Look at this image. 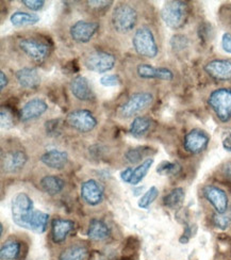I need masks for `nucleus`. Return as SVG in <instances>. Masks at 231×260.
I'll return each instance as SVG.
<instances>
[{
	"label": "nucleus",
	"mask_w": 231,
	"mask_h": 260,
	"mask_svg": "<svg viewBox=\"0 0 231 260\" xmlns=\"http://www.w3.org/2000/svg\"><path fill=\"white\" fill-rule=\"evenodd\" d=\"M137 73L142 79H159L164 81H172L174 79V73L170 69L155 68L146 63L139 64Z\"/></svg>",
	"instance_id": "20"
},
{
	"label": "nucleus",
	"mask_w": 231,
	"mask_h": 260,
	"mask_svg": "<svg viewBox=\"0 0 231 260\" xmlns=\"http://www.w3.org/2000/svg\"><path fill=\"white\" fill-rule=\"evenodd\" d=\"M10 21L14 27L20 28V27H27L36 25L40 21V16L35 13H28L23 12V11H16L10 17Z\"/></svg>",
	"instance_id": "30"
},
{
	"label": "nucleus",
	"mask_w": 231,
	"mask_h": 260,
	"mask_svg": "<svg viewBox=\"0 0 231 260\" xmlns=\"http://www.w3.org/2000/svg\"><path fill=\"white\" fill-rule=\"evenodd\" d=\"M185 200V191L181 187H177L171 190L168 194H165L163 198V205L165 207L172 210L181 209L182 205Z\"/></svg>",
	"instance_id": "28"
},
{
	"label": "nucleus",
	"mask_w": 231,
	"mask_h": 260,
	"mask_svg": "<svg viewBox=\"0 0 231 260\" xmlns=\"http://www.w3.org/2000/svg\"><path fill=\"white\" fill-rule=\"evenodd\" d=\"M222 144H223V147L226 151H229V153H231V132L225 134V136L223 137Z\"/></svg>",
	"instance_id": "44"
},
{
	"label": "nucleus",
	"mask_w": 231,
	"mask_h": 260,
	"mask_svg": "<svg viewBox=\"0 0 231 260\" xmlns=\"http://www.w3.org/2000/svg\"><path fill=\"white\" fill-rule=\"evenodd\" d=\"M152 153H156V150H153V148L149 146H139V147L129 148L125 153L124 157L129 165L139 166L143 161L146 160L145 159L146 157L151 158L150 156L152 155Z\"/></svg>",
	"instance_id": "27"
},
{
	"label": "nucleus",
	"mask_w": 231,
	"mask_h": 260,
	"mask_svg": "<svg viewBox=\"0 0 231 260\" xmlns=\"http://www.w3.org/2000/svg\"><path fill=\"white\" fill-rule=\"evenodd\" d=\"M71 91L77 100L80 102H91L95 99V94L84 76H77L71 81Z\"/></svg>",
	"instance_id": "21"
},
{
	"label": "nucleus",
	"mask_w": 231,
	"mask_h": 260,
	"mask_svg": "<svg viewBox=\"0 0 231 260\" xmlns=\"http://www.w3.org/2000/svg\"><path fill=\"white\" fill-rule=\"evenodd\" d=\"M18 84L23 89L36 90L41 85V76L35 68H23L15 74Z\"/></svg>",
	"instance_id": "23"
},
{
	"label": "nucleus",
	"mask_w": 231,
	"mask_h": 260,
	"mask_svg": "<svg viewBox=\"0 0 231 260\" xmlns=\"http://www.w3.org/2000/svg\"><path fill=\"white\" fill-rule=\"evenodd\" d=\"M115 63L116 60L112 53L103 50H96L89 53L84 60L86 69L98 74H104L113 70Z\"/></svg>",
	"instance_id": "7"
},
{
	"label": "nucleus",
	"mask_w": 231,
	"mask_h": 260,
	"mask_svg": "<svg viewBox=\"0 0 231 260\" xmlns=\"http://www.w3.org/2000/svg\"><path fill=\"white\" fill-rule=\"evenodd\" d=\"M222 48L225 52L231 55V34L226 32L222 37Z\"/></svg>",
	"instance_id": "42"
},
{
	"label": "nucleus",
	"mask_w": 231,
	"mask_h": 260,
	"mask_svg": "<svg viewBox=\"0 0 231 260\" xmlns=\"http://www.w3.org/2000/svg\"><path fill=\"white\" fill-rule=\"evenodd\" d=\"M110 236H111V230L107 223L99 219L91 220L87 229V237L90 238V240L101 242L107 240Z\"/></svg>",
	"instance_id": "25"
},
{
	"label": "nucleus",
	"mask_w": 231,
	"mask_h": 260,
	"mask_svg": "<svg viewBox=\"0 0 231 260\" xmlns=\"http://www.w3.org/2000/svg\"><path fill=\"white\" fill-rule=\"evenodd\" d=\"M48 110V105L47 103L42 100V99H32L28 101L21 109L19 110L18 113V118L20 122L26 123L36 120V118H39L42 116L44 113Z\"/></svg>",
	"instance_id": "15"
},
{
	"label": "nucleus",
	"mask_w": 231,
	"mask_h": 260,
	"mask_svg": "<svg viewBox=\"0 0 231 260\" xmlns=\"http://www.w3.org/2000/svg\"><path fill=\"white\" fill-rule=\"evenodd\" d=\"M18 46L28 58L38 63L45 61L50 52V47L46 42L33 38L21 39L18 43Z\"/></svg>",
	"instance_id": "6"
},
{
	"label": "nucleus",
	"mask_w": 231,
	"mask_h": 260,
	"mask_svg": "<svg viewBox=\"0 0 231 260\" xmlns=\"http://www.w3.org/2000/svg\"><path fill=\"white\" fill-rule=\"evenodd\" d=\"M132 176H134V168H126L125 170H123L120 172V178L126 183H131L132 180Z\"/></svg>",
	"instance_id": "43"
},
{
	"label": "nucleus",
	"mask_w": 231,
	"mask_h": 260,
	"mask_svg": "<svg viewBox=\"0 0 231 260\" xmlns=\"http://www.w3.org/2000/svg\"><path fill=\"white\" fill-rule=\"evenodd\" d=\"M12 105H6L2 107L0 110V122H2V127L4 129H11L14 127L15 113Z\"/></svg>",
	"instance_id": "33"
},
{
	"label": "nucleus",
	"mask_w": 231,
	"mask_h": 260,
	"mask_svg": "<svg viewBox=\"0 0 231 260\" xmlns=\"http://www.w3.org/2000/svg\"><path fill=\"white\" fill-rule=\"evenodd\" d=\"M40 187L50 197H56L64 190L65 181L57 175H45L40 180Z\"/></svg>",
	"instance_id": "26"
},
{
	"label": "nucleus",
	"mask_w": 231,
	"mask_h": 260,
	"mask_svg": "<svg viewBox=\"0 0 231 260\" xmlns=\"http://www.w3.org/2000/svg\"><path fill=\"white\" fill-rule=\"evenodd\" d=\"M28 162V155L23 149H11L2 153V169L7 174H15L23 170Z\"/></svg>",
	"instance_id": "9"
},
{
	"label": "nucleus",
	"mask_w": 231,
	"mask_h": 260,
	"mask_svg": "<svg viewBox=\"0 0 231 260\" xmlns=\"http://www.w3.org/2000/svg\"><path fill=\"white\" fill-rule=\"evenodd\" d=\"M222 174L227 179H231V161H228L222 168Z\"/></svg>",
	"instance_id": "45"
},
{
	"label": "nucleus",
	"mask_w": 231,
	"mask_h": 260,
	"mask_svg": "<svg viewBox=\"0 0 231 260\" xmlns=\"http://www.w3.org/2000/svg\"><path fill=\"white\" fill-rule=\"evenodd\" d=\"M202 193L205 200L212 206L214 212L224 213L230 207L228 194L222 188L214 185H206Z\"/></svg>",
	"instance_id": "12"
},
{
	"label": "nucleus",
	"mask_w": 231,
	"mask_h": 260,
	"mask_svg": "<svg viewBox=\"0 0 231 260\" xmlns=\"http://www.w3.org/2000/svg\"><path fill=\"white\" fill-rule=\"evenodd\" d=\"M42 164L52 170H63L69 162V154L65 150L53 148L47 150L40 158Z\"/></svg>",
	"instance_id": "22"
},
{
	"label": "nucleus",
	"mask_w": 231,
	"mask_h": 260,
	"mask_svg": "<svg viewBox=\"0 0 231 260\" xmlns=\"http://www.w3.org/2000/svg\"><path fill=\"white\" fill-rule=\"evenodd\" d=\"M210 77L217 81H228L231 79V60L215 59L209 61L204 68Z\"/></svg>",
	"instance_id": "16"
},
{
	"label": "nucleus",
	"mask_w": 231,
	"mask_h": 260,
	"mask_svg": "<svg viewBox=\"0 0 231 260\" xmlns=\"http://www.w3.org/2000/svg\"><path fill=\"white\" fill-rule=\"evenodd\" d=\"M170 44L172 47V50L174 52H181L185 50L190 45V40L189 38L184 35H175L172 37Z\"/></svg>",
	"instance_id": "36"
},
{
	"label": "nucleus",
	"mask_w": 231,
	"mask_h": 260,
	"mask_svg": "<svg viewBox=\"0 0 231 260\" xmlns=\"http://www.w3.org/2000/svg\"><path fill=\"white\" fill-rule=\"evenodd\" d=\"M159 197V189L155 186L150 187L143 197L140 199L138 205L141 209H148L150 207V205L155 203V201Z\"/></svg>",
	"instance_id": "35"
},
{
	"label": "nucleus",
	"mask_w": 231,
	"mask_h": 260,
	"mask_svg": "<svg viewBox=\"0 0 231 260\" xmlns=\"http://www.w3.org/2000/svg\"><path fill=\"white\" fill-rule=\"evenodd\" d=\"M138 18V12L134 7L128 4H119L113 10L111 23L116 32L125 35L135 29Z\"/></svg>",
	"instance_id": "2"
},
{
	"label": "nucleus",
	"mask_w": 231,
	"mask_h": 260,
	"mask_svg": "<svg viewBox=\"0 0 231 260\" xmlns=\"http://www.w3.org/2000/svg\"><path fill=\"white\" fill-rule=\"evenodd\" d=\"M132 45L138 55L148 59L156 58L159 53L156 38L148 27H142L136 31Z\"/></svg>",
	"instance_id": "4"
},
{
	"label": "nucleus",
	"mask_w": 231,
	"mask_h": 260,
	"mask_svg": "<svg viewBox=\"0 0 231 260\" xmlns=\"http://www.w3.org/2000/svg\"><path fill=\"white\" fill-rule=\"evenodd\" d=\"M211 223L217 230L226 231L231 226V206L224 213L214 212L211 216Z\"/></svg>",
	"instance_id": "32"
},
{
	"label": "nucleus",
	"mask_w": 231,
	"mask_h": 260,
	"mask_svg": "<svg viewBox=\"0 0 231 260\" xmlns=\"http://www.w3.org/2000/svg\"><path fill=\"white\" fill-rule=\"evenodd\" d=\"M181 172V166L177 162L163 161L158 166L157 173L162 176H176Z\"/></svg>",
	"instance_id": "34"
},
{
	"label": "nucleus",
	"mask_w": 231,
	"mask_h": 260,
	"mask_svg": "<svg viewBox=\"0 0 231 260\" xmlns=\"http://www.w3.org/2000/svg\"><path fill=\"white\" fill-rule=\"evenodd\" d=\"M35 210V204L26 192L15 194L11 202V211H12L13 222L24 218Z\"/></svg>",
	"instance_id": "17"
},
{
	"label": "nucleus",
	"mask_w": 231,
	"mask_h": 260,
	"mask_svg": "<svg viewBox=\"0 0 231 260\" xmlns=\"http://www.w3.org/2000/svg\"><path fill=\"white\" fill-rule=\"evenodd\" d=\"M152 121L148 116H137L129 127V133L135 138H143L150 130Z\"/></svg>",
	"instance_id": "29"
},
{
	"label": "nucleus",
	"mask_w": 231,
	"mask_h": 260,
	"mask_svg": "<svg viewBox=\"0 0 231 260\" xmlns=\"http://www.w3.org/2000/svg\"><path fill=\"white\" fill-rule=\"evenodd\" d=\"M189 5L180 0L165 3L161 9V18L164 24L173 30H179L186 24L189 18Z\"/></svg>",
	"instance_id": "1"
},
{
	"label": "nucleus",
	"mask_w": 231,
	"mask_h": 260,
	"mask_svg": "<svg viewBox=\"0 0 231 260\" xmlns=\"http://www.w3.org/2000/svg\"><path fill=\"white\" fill-rule=\"evenodd\" d=\"M208 105L219 122L228 123L231 120V88H219L212 91L208 97Z\"/></svg>",
	"instance_id": "3"
},
{
	"label": "nucleus",
	"mask_w": 231,
	"mask_h": 260,
	"mask_svg": "<svg viewBox=\"0 0 231 260\" xmlns=\"http://www.w3.org/2000/svg\"><path fill=\"white\" fill-rule=\"evenodd\" d=\"M46 128V132L48 135L50 136H57V134L60 133V129H61V122L60 120H51L48 121L45 125Z\"/></svg>",
	"instance_id": "39"
},
{
	"label": "nucleus",
	"mask_w": 231,
	"mask_h": 260,
	"mask_svg": "<svg viewBox=\"0 0 231 260\" xmlns=\"http://www.w3.org/2000/svg\"><path fill=\"white\" fill-rule=\"evenodd\" d=\"M21 4L31 11H40L45 5V2L44 0H23Z\"/></svg>",
	"instance_id": "40"
},
{
	"label": "nucleus",
	"mask_w": 231,
	"mask_h": 260,
	"mask_svg": "<svg viewBox=\"0 0 231 260\" xmlns=\"http://www.w3.org/2000/svg\"><path fill=\"white\" fill-rule=\"evenodd\" d=\"M153 102V95L149 92H138L132 94L129 99L119 107L118 114L124 117L129 118L134 115L145 110Z\"/></svg>",
	"instance_id": "5"
},
{
	"label": "nucleus",
	"mask_w": 231,
	"mask_h": 260,
	"mask_svg": "<svg viewBox=\"0 0 231 260\" xmlns=\"http://www.w3.org/2000/svg\"><path fill=\"white\" fill-rule=\"evenodd\" d=\"M99 27L97 21L78 20L72 25L70 36L77 43H89L98 32Z\"/></svg>",
	"instance_id": "13"
},
{
	"label": "nucleus",
	"mask_w": 231,
	"mask_h": 260,
	"mask_svg": "<svg viewBox=\"0 0 231 260\" xmlns=\"http://www.w3.org/2000/svg\"><path fill=\"white\" fill-rule=\"evenodd\" d=\"M101 83L102 85L107 86V88H109V86H117L120 83V79L118 77V75L108 74L103 76L101 78Z\"/></svg>",
	"instance_id": "38"
},
{
	"label": "nucleus",
	"mask_w": 231,
	"mask_h": 260,
	"mask_svg": "<svg viewBox=\"0 0 231 260\" xmlns=\"http://www.w3.org/2000/svg\"><path fill=\"white\" fill-rule=\"evenodd\" d=\"M153 158H147L146 160H144L140 164L138 167H136L134 169V176H132V180L130 185L132 186H138L140 182H142V180L144 179L147 175V173L149 172V170L151 169L152 165H153Z\"/></svg>",
	"instance_id": "31"
},
{
	"label": "nucleus",
	"mask_w": 231,
	"mask_h": 260,
	"mask_svg": "<svg viewBox=\"0 0 231 260\" xmlns=\"http://www.w3.org/2000/svg\"><path fill=\"white\" fill-rule=\"evenodd\" d=\"M90 248L83 242H73L65 245L58 254L57 260H89Z\"/></svg>",
	"instance_id": "19"
},
{
	"label": "nucleus",
	"mask_w": 231,
	"mask_h": 260,
	"mask_svg": "<svg viewBox=\"0 0 231 260\" xmlns=\"http://www.w3.org/2000/svg\"><path fill=\"white\" fill-rule=\"evenodd\" d=\"M198 37L204 42H209L213 37V27L209 23H203L198 28Z\"/></svg>",
	"instance_id": "37"
},
{
	"label": "nucleus",
	"mask_w": 231,
	"mask_h": 260,
	"mask_svg": "<svg viewBox=\"0 0 231 260\" xmlns=\"http://www.w3.org/2000/svg\"><path fill=\"white\" fill-rule=\"evenodd\" d=\"M9 83V79H8V76L5 74L4 71L0 72V90L4 91V89L8 85Z\"/></svg>",
	"instance_id": "46"
},
{
	"label": "nucleus",
	"mask_w": 231,
	"mask_h": 260,
	"mask_svg": "<svg viewBox=\"0 0 231 260\" xmlns=\"http://www.w3.org/2000/svg\"><path fill=\"white\" fill-rule=\"evenodd\" d=\"M0 230H2V237L4 236V224H0Z\"/></svg>",
	"instance_id": "47"
},
{
	"label": "nucleus",
	"mask_w": 231,
	"mask_h": 260,
	"mask_svg": "<svg viewBox=\"0 0 231 260\" xmlns=\"http://www.w3.org/2000/svg\"><path fill=\"white\" fill-rule=\"evenodd\" d=\"M209 143H210V136L205 130L197 128L190 130L183 139V147L185 151L192 155L202 154L208 148Z\"/></svg>",
	"instance_id": "10"
},
{
	"label": "nucleus",
	"mask_w": 231,
	"mask_h": 260,
	"mask_svg": "<svg viewBox=\"0 0 231 260\" xmlns=\"http://www.w3.org/2000/svg\"><path fill=\"white\" fill-rule=\"evenodd\" d=\"M49 221V214L40 210H33L24 218L14 221V223L21 227L36 234H44L47 231Z\"/></svg>",
	"instance_id": "11"
},
{
	"label": "nucleus",
	"mask_w": 231,
	"mask_h": 260,
	"mask_svg": "<svg viewBox=\"0 0 231 260\" xmlns=\"http://www.w3.org/2000/svg\"><path fill=\"white\" fill-rule=\"evenodd\" d=\"M75 229V222L70 219L56 218L51 222V240L54 244L62 245Z\"/></svg>",
	"instance_id": "18"
},
{
	"label": "nucleus",
	"mask_w": 231,
	"mask_h": 260,
	"mask_svg": "<svg viewBox=\"0 0 231 260\" xmlns=\"http://www.w3.org/2000/svg\"><path fill=\"white\" fill-rule=\"evenodd\" d=\"M66 123L76 132L81 134L91 133L97 126V120L94 114L85 109H78L70 112L66 116Z\"/></svg>",
	"instance_id": "8"
},
{
	"label": "nucleus",
	"mask_w": 231,
	"mask_h": 260,
	"mask_svg": "<svg viewBox=\"0 0 231 260\" xmlns=\"http://www.w3.org/2000/svg\"><path fill=\"white\" fill-rule=\"evenodd\" d=\"M80 195L82 201L91 207H95L99 204H102L105 199V191L95 179H87L82 182L80 188Z\"/></svg>",
	"instance_id": "14"
},
{
	"label": "nucleus",
	"mask_w": 231,
	"mask_h": 260,
	"mask_svg": "<svg viewBox=\"0 0 231 260\" xmlns=\"http://www.w3.org/2000/svg\"><path fill=\"white\" fill-rule=\"evenodd\" d=\"M23 252V242L16 238H9L0 246V260H19Z\"/></svg>",
	"instance_id": "24"
},
{
	"label": "nucleus",
	"mask_w": 231,
	"mask_h": 260,
	"mask_svg": "<svg viewBox=\"0 0 231 260\" xmlns=\"http://www.w3.org/2000/svg\"><path fill=\"white\" fill-rule=\"evenodd\" d=\"M86 4L91 9H94L96 11H101V10L109 8L110 5L113 4V2H103V0H101V2H87Z\"/></svg>",
	"instance_id": "41"
}]
</instances>
